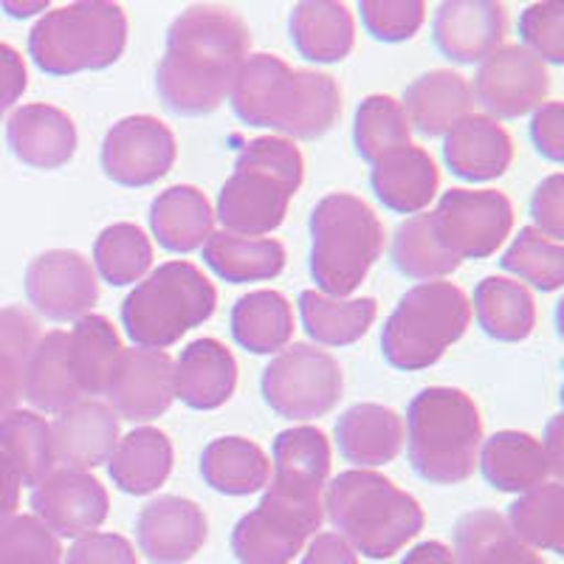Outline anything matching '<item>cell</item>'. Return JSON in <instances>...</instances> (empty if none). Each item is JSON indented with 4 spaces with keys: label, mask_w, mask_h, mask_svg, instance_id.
Instances as JSON below:
<instances>
[{
    "label": "cell",
    "mask_w": 564,
    "mask_h": 564,
    "mask_svg": "<svg viewBox=\"0 0 564 564\" xmlns=\"http://www.w3.org/2000/svg\"><path fill=\"white\" fill-rule=\"evenodd\" d=\"M251 32L226 7H189L173 20L167 52L155 70L161 102L178 116H206L229 99L249 59Z\"/></svg>",
    "instance_id": "1"
},
{
    "label": "cell",
    "mask_w": 564,
    "mask_h": 564,
    "mask_svg": "<svg viewBox=\"0 0 564 564\" xmlns=\"http://www.w3.org/2000/svg\"><path fill=\"white\" fill-rule=\"evenodd\" d=\"M229 99L246 124L271 128L291 139H319L341 113V90L334 77L291 68L274 54L246 59Z\"/></svg>",
    "instance_id": "2"
},
{
    "label": "cell",
    "mask_w": 564,
    "mask_h": 564,
    "mask_svg": "<svg viewBox=\"0 0 564 564\" xmlns=\"http://www.w3.org/2000/svg\"><path fill=\"white\" fill-rule=\"evenodd\" d=\"M305 161L294 141L260 135L238 153L235 173L218 195L224 231L243 238H265L285 220L291 198L302 186Z\"/></svg>",
    "instance_id": "3"
},
{
    "label": "cell",
    "mask_w": 564,
    "mask_h": 564,
    "mask_svg": "<svg viewBox=\"0 0 564 564\" xmlns=\"http://www.w3.org/2000/svg\"><path fill=\"white\" fill-rule=\"evenodd\" d=\"M322 502L339 536L370 558L395 556L423 528L421 502L370 468L336 477Z\"/></svg>",
    "instance_id": "4"
},
{
    "label": "cell",
    "mask_w": 564,
    "mask_h": 564,
    "mask_svg": "<svg viewBox=\"0 0 564 564\" xmlns=\"http://www.w3.org/2000/svg\"><path fill=\"white\" fill-rule=\"evenodd\" d=\"M410 463L432 486H457L475 475L482 446L477 404L455 387H430L412 398L406 412Z\"/></svg>",
    "instance_id": "5"
},
{
    "label": "cell",
    "mask_w": 564,
    "mask_h": 564,
    "mask_svg": "<svg viewBox=\"0 0 564 564\" xmlns=\"http://www.w3.org/2000/svg\"><path fill=\"white\" fill-rule=\"evenodd\" d=\"M311 276L316 289L347 300L384 251V226L370 204L330 193L311 212Z\"/></svg>",
    "instance_id": "6"
},
{
    "label": "cell",
    "mask_w": 564,
    "mask_h": 564,
    "mask_svg": "<svg viewBox=\"0 0 564 564\" xmlns=\"http://www.w3.org/2000/svg\"><path fill=\"white\" fill-rule=\"evenodd\" d=\"M124 45L128 14L119 3L105 0H79L45 12L29 34V54L52 77L110 68L124 54Z\"/></svg>",
    "instance_id": "7"
},
{
    "label": "cell",
    "mask_w": 564,
    "mask_h": 564,
    "mask_svg": "<svg viewBox=\"0 0 564 564\" xmlns=\"http://www.w3.org/2000/svg\"><path fill=\"white\" fill-rule=\"evenodd\" d=\"M218 308V291L198 265L186 260L159 265L128 294L122 325L139 347L164 350Z\"/></svg>",
    "instance_id": "8"
},
{
    "label": "cell",
    "mask_w": 564,
    "mask_h": 564,
    "mask_svg": "<svg viewBox=\"0 0 564 564\" xmlns=\"http://www.w3.org/2000/svg\"><path fill=\"white\" fill-rule=\"evenodd\" d=\"M468 322L471 305L455 282H421L401 296L387 319L381 352L395 370H426L466 334Z\"/></svg>",
    "instance_id": "9"
},
{
    "label": "cell",
    "mask_w": 564,
    "mask_h": 564,
    "mask_svg": "<svg viewBox=\"0 0 564 564\" xmlns=\"http://www.w3.org/2000/svg\"><path fill=\"white\" fill-rule=\"evenodd\" d=\"M322 488L296 486L271 477L260 506L235 525L231 551L240 564H289L322 528Z\"/></svg>",
    "instance_id": "10"
},
{
    "label": "cell",
    "mask_w": 564,
    "mask_h": 564,
    "mask_svg": "<svg viewBox=\"0 0 564 564\" xmlns=\"http://www.w3.org/2000/svg\"><path fill=\"white\" fill-rule=\"evenodd\" d=\"M345 376L339 361L316 345H289L263 370L265 404L289 421L325 417L339 404Z\"/></svg>",
    "instance_id": "11"
},
{
    "label": "cell",
    "mask_w": 564,
    "mask_h": 564,
    "mask_svg": "<svg viewBox=\"0 0 564 564\" xmlns=\"http://www.w3.org/2000/svg\"><path fill=\"white\" fill-rule=\"evenodd\" d=\"M435 229L457 260H482L506 243L513 206L497 189H449L432 212Z\"/></svg>",
    "instance_id": "12"
},
{
    "label": "cell",
    "mask_w": 564,
    "mask_h": 564,
    "mask_svg": "<svg viewBox=\"0 0 564 564\" xmlns=\"http://www.w3.org/2000/svg\"><path fill=\"white\" fill-rule=\"evenodd\" d=\"M547 90V65L520 43H508L480 63L471 99H477L491 119H520L545 105Z\"/></svg>",
    "instance_id": "13"
},
{
    "label": "cell",
    "mask_w": 564,
    "mask_h": 564,
    "mask_svg": "<svg viewBox=\"0 0 564 564\" xmlns=\"http://www.w3.org/2000/svg\"><path fill=\"white\" fill-rule=\"evenodd\" d=\"M178 144L155 116H128L102 141V170L113 184L153 186L173 170Z\"/></svg>",
    "instance_id": "14"
},
{
    "label": "cell",
    "mask_w": 564,
    "mask_h": 564,
    "mask_svg": "<svg viewBox=\"0 0 564 564\" xmlns=\"http://www.w3.org/2000/svg\"><path fill=\"white\" fill-rule=\"evenodd\" d=\"M26 296L45 319L77 322L99 300L97 271L79 251H43L26 269Z\"/></svg>",
    "instance_id": "15"
},
{
    "label": "cell",
    "mask_w": 564,
    "mask_h": 564,
    "mask_svg": "<svg viewBox=\"0 0 564 564\" xmlns=\"http://www.w3.org/2000/svg\"><path fill=\"white\" fill-rule=\"evenodd\" d=\"M34 517L54 536L83 539L108 520V491L90 471L57 466L32 491Z\"/></svg>",
    "instance_id": "16"
},
{
    "label": "cell",
    "mask_w": 564,
    "mask_h": 564,
    "mask_svg": "<svg viewBox=\"0 0 564 564\" xmlns=\"http://www.w3.org/2000/svg\"><path fill=\"white\" fill-rule=\"evenodd\" d=\"M108 406L116 417L148 423L164 415L175 398L173 359L164 350L133 347L122 350L105 381Z\"/></svg>",
    "instance_id": "17"
},
{
    "label": "cell",
    "mask_w": 564,
    "mask_h": 564,
    "mask_svg": "<svg viewBox=\"0 0 564 564\" xmlns=\"http://www.w3.org/2000/svg\"><path fill=\"white\" fill-rule=\"evenodd\" d=\"M508 32V12L494 0H446L432 23L437 52L452 63L475 65L497 52Z\"/></svg>",
    "instance_id": "18"
},
{
    "label": "cell",
    "mask_w": 564,
    "mask_h": 564,
    "mask_svg": "<svg viewBox=\"0 0 564 564\" xmlns=\"http://www.w3.org/2000/svg\"><path fill=\"white\" fill-rule=\"evenodd\" d=\"M135 539L153 564H184L204 547L206 517L193 500L159 497L141 508Z\"/></svg>",
    "instance_id": "19"
},
{
    "label": "cell",
    "mask_w": 564,
    "mask_h": 564,
    "mask_svg": "<svg viewBox=\"0 0 564 564\" xmlns=\"http://www.w3.org/2000/svg\"><path fill=\"white\" fill-rule=\"evenodd\" d=\"M119 417L105 401L83 398L59 412L52 423L54 460L63 468H90L108 463L119 443Z\"/></svg>",
    "instance_id": "20"
},
{
    "label": "cell",
    "mask_w": 564,
    "mask_h": 564,
    "mask_svg": "<svg viewBox=\"0 0 564 564\" xmlns=\"http://www.w3.org/2000/svg\"><path fill=\"white\" fill-rule=\"evenodd\" d=\"M7 139L14 159L34 170H59L77 153V124L54 105H23L9 116Z\"/></svg>",
    "instance_id": "21"
},
{
    "label": "cell",
    "mask_w": 564,
    "mask_h": 564,
    "mask_svg": "<svg viewBox=\"0 0 564 564\" xmlns=\"http://www.w3.org/2000/svg\"><path fill=\"white\" fill-rule=\"evenodd\" d=\"M175 398L189 410H218L235 395L238 387V361L229 347L218 339H195L173 361Z\"/></svg>",
    "instance_id": "22"
},
{
    "label": "cell",
    "mask_w": 564,
    "mask_h": 564,
    "mask_svg": "<svg viewBox=\"0 0 564 564\" xmlns=\"http://www.w3.org/2000/svg\"><path fill=\"white\" fill-rule=\"evenodd\" d=\"M443 159L457 178L494 181L513 161V141L497 119L468 113L443 135Z\"/></svg>",
    "instance_id": "23"
},
{
    "label": "cell",
    "mask_w": 564,
    "mask_h": 564,
    "mask_svg": "<svg viewBox=\"0 0 564 564\" xmlns=\"http://www.w3.org/2000/svg\"><path fill=\"white\" fill-rule=\"evenodd\" d=\"M435 159L423 148L406 144L372 164L370 186L376 198L398 215H421L437 195Z\"/></svg>",
    "instance_id": "24"
},
{
    "label": "cell",
    "mask_w": 564,
    "mask_h": 564,
    "mask_svg": "<svg viewBox=\"0 0 564 564\" xmlns=\"http://www.w3.org/2000/svg\"><path fill=\"white\" fill-rule=\"evenodd\" d=\"M471 85L455 70L437 68L417 77L406 88L401 108L410 128L430 139H441L471 113Z\"/></svg>",
    "instance_id": "25"
},
{
    "label": "cell",
    "mask_w": 564,
    "mask_h": 564,
    "mask_svg": "<svg viewBox=\"0 0 564 564\" xmlns=\"http://www.w3.org/2000/svg\"><path fill=\"white\" fill-rule=\"evenodd\" d=\"M336 443L356 466H384L395 460L404 446V421L390 406L356 404L336 423Z\"/></svg>",
    "instance_id": "26"
},
{
    "label": "cell",
    "mask_w": 564,
    "mask_h": 564,
    "mask_svg": "<svg viewBox=\"0 0 564 564\" xmlns=\"http://www.w3.org/2000/svg\"><path fill=\"white\" fill-rule=\"evenodd\" d=\"M477 460H480L486 480L497 491L508 494L531 491V488L547 482V477L553 475L542 443L528 432L517 430L497 432V435L488 437Z\"/></svg>",
    "instance_id": "27"
},
{
    "label": "cell",
    "mask_w": 564,
    "mask_h": 564,
    "mask_svg": "<svg viewBox=\"0 0 564 564\" xmlns=\"http://www.w3.org/2000/svg\"><path fill=\"white\" fill-rule=\"evenodd\" d=\"M150 229L159 243L175 254L204 249L215 231V212L200 189L175 184L159 195L150 206Z\"/></svg>",
    "instance_id": "28"
},
{
    "label": "cell",
    "mask_w": 564,
    "mask_h": 564,
    "mask_svg": "<svg viewBox=\"0 0 564 564\" xmlns=\"http://www.w3.org/2000/svg\"><path fill=\"white\" fill-rule=\"evenodd\" d=\"M23 398L34 406V412H54V415L85 398L79 390L74 365H70L65 330H52V334L40 336V341L34 345L26 367Z\"/></svg>",
    "instance_id": "29"
},
{
    "label": "cell",
    "mask_w": 564,
    "mask_h": 564,
    "mask_svg": "<svg viewBox=\"0 0 564 564\" xmlns=\"http://www.w3.org/2000/svg\"><path fill=\"white\" fill-rule=\"evenodd\" d=\"M294 48L311 63H339L352 52L356 26L345 3L334 0H305L291 12Z\"/></svg>",
    "instance_id": "30"
},
{
    "label": "cell",
    "mask_w": 564,
    "mask_h": 564,
    "mask_svg": "<svg viewBox=\"0 0 564 564\" xmlns=\"http://www.w3.org/2000/svg\"><path fill=\"white\" fill-rule=\"evenodd\" d=\"M110 480L124 494L144 497L164 486L173 471V443L164 432L141 426L119 437L113 455L108 457Z\"/></svg>",
    "instance_id": "31"
},
{
    "label": "cell",
    "mask_w": 564,
    "mask_h": 564,
    "mask_svg": "<svg viewBox=\"0 0 564 564\" xmlns=\"http://www.w3.org/2000/svg\"><path fill=\"white\" fill-rule=\"evenodd\" d=\"M455 564H545L497 511H471L455 525Z\"/></svg>",
    "instance_id": "32"
},
{
    "label": "cell",
    "mask_w": 564,
    "mask_h": 564,
    "mask_svg": "<svg viewBox=\"0 0 564 564\" xmlns=\"http://www.w3.org/2000/svg\"><path fill=\"white\" fill-rule=\"evenodd\" d=\"M200 475L215 491L249 497L269 486L271 460L249 437H218L200 455Z\"/></svg>",
    "instance_id": "33"
},
{
    "label": "cell",
    "mask_w": 564,
    "mask_h": 564,
    "mask_svg": "<svg viewBox=\"0 0 564 564\" xmlns=\"http://www.w3.org/2000/svg\"><path fill=\"white\" fill-rule=\"evenodd\" d=\"M300 316L316 345L347 347L356 345L379 316V302L372 296L336 300L311 289L300 294Z\"/></svg>",
    "instance_id": "34"
},
{
    "label": "cell",
    "mask_w": 564,
    "mask_h": 564,
    "mask_svg": "<svg viewBox=\"0 0 564 564\" xmlns=\"http://www.w3.org/2000/svg\"><path fill=\"white\" fill-rule=\"evenodd\" d=\"M231 336L254 356H271L294 339V308L280 291H251L231 308Z\"/></svg>",
    "instance_id": "35"
},
{
    "label": "cell",
    "mask_w": 564,
    "mask_h": 564,
    "mask_svg": "<svg viewBox=\"0 0 564 564\" xmlns=\"http://www.w3.org/2000/svg\"><path fill=\"white\" fill-rule=\"evenodd\" d=\"M475 316L482 334L497 341H525L536 327L531 291L508 276H486L475 289Z\"/></svg>",
    "instance_id": "36"
},
{
    "label": "cell",
    "mask_w": 564,
    "mask_h": 564,
    "mask_svg": "<svg viewBox=\"0 0 564 564\" xmlns=\"http://www.w3.org/2000/svg\"><path fill=\"white\" fill-rule=\"evenodd\" d=\"M204 260L226 282H263L285 269V249L274 238H243L220 229L204 243Z\"/></svg>",
    "instance_id": "37"
},
{
    "label": "cell",
    "mask_w": 564,
    "mask_h": 564,
    "mask_svg": "<svg viewBox=\"0 0 564 564\" xmlns=\"http://www.w3.org/2000/svg\"><path fill=\"white\" fill-rule=\"evenodd\" d=\"M0 452L9 457L23 486H37L57 468L52 423L34 410H12L0 417Z\"/></svg>",
    "instance_id": "38"
},
{
    "label": "cell",
    "mask_w": 564,
    "mask_h": 564,
    "mask_svg": "<svg viewBox=\"0 0 564 564\" xmlns=\"http://www.w3.org/2000/svg\"><path fill=\"white\" fill-rule=\"evenodd\" d=\"M392 263L410 280L435 282L449 276L460 265V260L446 249L437 235L432 212H421L398 226L392 238Z\"/></svg>",
    "instance_id": "39"
},
{
    "label": "cell",
    "mask_w": 564,
    "mask_h": 564,
    "mask_svg": "<svg viewBox=\"0 0 564 564\" xmlns=\"http://www.w3.org/2000/svg\"><path fill=\"white\" fill-rule=\"evenodd\" d=\"M122 350V339L105 316L88 314L74 322L68 334V352L85 398L102 395L105 381Z\"/></svg>",
    "instance_id": "40"
},
{
    "label": "cell",
    "mask_w": 564,
    "mask_h": 564,
    "mask_svg": "<svg viewBox=\"0 0 564 564\" xmlns=\"http://www.w3.org/2000/svg\"><path fill=\"white\" fill-rule=\"evenodd\" d=\"M508 528L528 547L562 553L564 551V488L558 480H547L531 488L508 508Z\"/></svg>",
    "instance_id": "41"
},
{
    "label": "cell",
    "mask_w": 564,
    "mask_h": 564,
    "mask_svg": "<svg viewBox=\"0 0 564 564\" xmlns=\"http://www.w3.org/2000/svg\"><path fill=\"white\" fill-rule=\"evenodd\" d=\"M40 325L26 308H0V417L18 410Z\"/></svg>",
    "instance_id": "42"
},
{
    "label": "cell",
    "mask_w": 564,
    "mask_h": 564,
    "mask_svg": "<svg viewBox=\"0 0 564 564\" xmlns=\"http://www.w3.org/2000/svg\"><path fill=\"white\" fill-rule=\"evenodd\" d=\"M94 265L110 285H135L153 265V243L135 224H113L99 231Z\"/></svg>",
    "instance_id": "43"
},
{
    "label": "cell",
    "mask_w": 564,
    "mask_h": 564,
    "mask_svg": "<svg viewBox=\"0 0 564 564\" xmlns=\"http://www.w3.org/2000/svg\"><path fill=\"white\" fill-rule=\"evenodd\" d=\"M412 139V128L406 122V113L401 102L384 94H372L356 110V124H352V141L365 161L376 164L384 155L406 148Z\"/></svg>",
    "instance_id": "44"
},
{
    "label": "cell",
    "mask_w": 564,
    "mask_h": 564,
    "mask_svg": "<svg viewBox=\"0 0 564 564\" xmlns=\"http://www.w3.org/2000/svg\"><path fill=\"white\" fill-rule=\"evenodd\" d=\"M508 274L517 276V282H528L539 291H558L564 282V249L562 240H553L542 235L533 226L520 229L517 240L506 257L500 260Z\"/></svg>",
    "instance_id": "45"
},
{
    "label": "cell",
    "mask_w": 564,
    "mask_h": 564,
    "mask_svg": "<svg viewBox=\"0 0 564 564\" xmlns=\"http://www.w3.org/2000/svg\"><path fill=\"white\" fill-rule=\"evenodd\" d=\"M274 475L325 488L330 477V443L325 432L316 426L280 432L274 441Z\"/></svg>",
    "instance_id": "46"
},
{
    "label": "cell",
    "mask_w": 564,
    "mask_h": 564,
    "mask_svg": "<svg viewBox=\"0 0 564 564\" xmlns=\"http://www.w3.org/2000/svg\"><path fill=\"white\" fill-rule=\"evenodd\" d=\"M63 547L37 517H18L0 525V564H59Z\"/></svg>",
    "instance_id": "47"
},
{
    "label": "cell",
    "mask_w": 564,
    "mask_h": 564,
    "mask_svg": "<svg viewBox=\"0 0 564 564\" xmlns=\"http://www.w3.org/2000/svg\"><path fill=\"white\" fill-rule=\"evenodd\" d=\"M367 34L381 43H404L421 32L426 3L421 0H365L359 7Z\"/></svg>",
    "instance_id": "48"
},
{
    "label": "cell",
    "mask_w": 564,
    "mask_h": 564,
    "mask_svg": "<svg viewBox=\"0 0 564 564\" xmlns=\"http://www.w3.org/2000/svg\"><path fill=\"white\" fill-rule=\"evenodd\" d=\"M522 48L542 63H564V7L556 0L533 3L520 18Z\"/></svg>",
    "instance_id": "49"
},
{
    "label": "cell",
    "mask_w": 564,
    "mask_h": 564,
    "mask_svg": "<svg viewBox=\"0 0 564 564\" xmlns=\"http://www.w3.org/2000/svg\"><path fill=\"white\" fill-rule=\"evenodd\" d=\"M65 564H139V558L124 536L97 531L70 545Z\"/></svg>",
    "instance_id": "50"
},
{
    "label": "cell",
    "mask_w": 564,
    "mask_h": 564,
    "mask_svg": "<svg viewBox=\"0 0 564 564\" xmlns=\"http://www.w3.org/2000/svg\"><path fill=\"white\" fill-rule=\"evenodd\" d=\"M531 215L533 229L553 240L564 238V178L562 173H553L536 186V193L531 198Z\"/></svg>",
    "instance_id": "51"
},
{
    "label": "cell",
    "mask_w": 564,
    "mask_h": 564,
    "mask_svg": "<svg viewBox=\"0 0 564 564\" xmlns=\"http://www.w3.org/2000/svg\"><path fill=\"white\" fill-rule=\"evenodd\" d=\"M531 139L536 144L539 155L553 164L564 159V108L562 102H545L536 108L531 119Z\"/></svg>",
    "instance_id": "52"
},
{
    "label": "cell",
    "mask_w": 564,
    "mask_h": 564,
    "mask_svg": "<svg viewBox=\"0 0 564 564\" xmlns=\"http://www.w3.org/2000/svg\"><path fill=\"white\" fill-rule=\"evenodd\" d=\"M29 85L26 63L20 57L18 48L9 43H0V119L14 108L23 90Z\"/></svg>",
    "instance_id": "53"
},
{
    "label": "cell",
    "mask_w": 564,
    "mask_h": 564,
    "mask_svg": "<svg viewBox=\"0 0 564 564\" xmlns=\"http://www.w3.org/2000/svg\"><path fill=\"white\" fill-rule=\"evenodd\" d=\"M300 564H356V551L339 533H316Z\"/></svg>",
    "instance_id": "54"
},
{
    "label": "cell",
    "mask_w": 564,
    "mask_h": 564,
    "mask_svg": "<svg viewBox=\"0 0 564 564\" xmlns=\"http://www.w3.org/2000/svg\"><path fill=\"white\" fill-rule=\"evenodd\" d=\"M20 475L14 471V466L9 463V457L0 452V525L7 520H12L14 511L20 506Z\"/></svg>",
    "instance_id": "55"
},
{
    "label": "cell",
    "mask_w": 564,
    "mask_h": 564,
    "mask_svg": "<svg viewBox=\"0 0 564 564\" xmlns=\"http://www.w3.org/2000/svg\"><path fill=\"white\" fill-rule=\"evenodd\" d=\"M401 564H455V553L443 542H423V545L412 547Z\"/></svg>",
    "instance_id": "56"
},
{
    "label": "cell",
    "mask_w": 564,
    "mask_h": 564,
    "mask_svg": "<svg viewBox=\"0 0 564 564\" xmlns=\"http://www.w3.org/2000/svg\"><path fill=\"white\" fill-rule=\"evenodd\" d=\"M558 426H562V417H553L551 426H547V435L545 441H542V449H545L547 460H551V468H553V477L562 475V452H558Z\"/></svg>",
    "instance_id": "57"
},
{
    "label": "cell",
    "mask_w": 564,
    "mask_h": 564,
    "mask_svg": "<svg viewBox=\"0 0 564 564\" xmlns=\"http://www.w3.org/2000/svg\"><path fill=\"white\" fill-rule=\"evenodd\" d=\"M3 9H7L12 18H32L34 12H43L45 3H3Z\"/></svg>",
    "instance_id": "58"
}]
</instances>
